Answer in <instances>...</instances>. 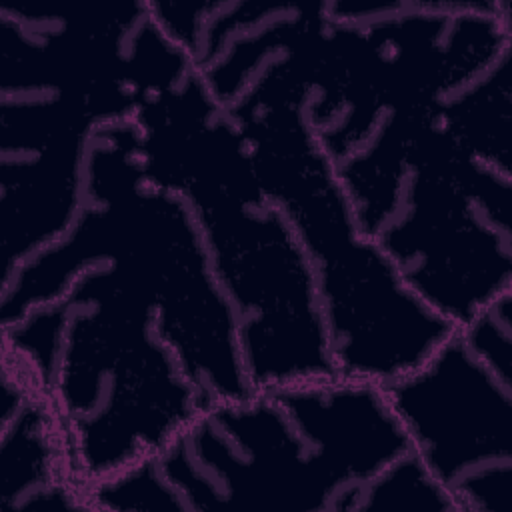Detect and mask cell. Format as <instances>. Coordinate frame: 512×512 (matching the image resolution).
<instances>
[{
    "label": "cell",
    "instance_id": "6da1fadb",
    "mask_svg": "<svg viewBox=\"0 0 512 512\" xmlns=\"http://www.w3.org/2000/svg\"><path fill=\"white\" fill-rule=\"evenodd\" d=\"M132 122L146 178L182 196L196 220L252 390L336 376L310 262L198 70L146 100Z\"/></svg>",
    "mask_w": 512,
    "mask_h": 512
},
{
    "label": "cell",
    "instance_id": "7a4b0ae2",
    "mask_svg": "<svg viewBox=\"0 0 512 512\" xmlns=\"http://www.w3.org/2000/svg\"><path fill=\"white\" fill-rule=\"evenodd\" d=\"M308 92L300 36L256 72L228 112L260 186L310 262L336 374L386 388L420 368L456 328L406 286L378 240L360 228L308 120Z\"/></svg>",
    "mask_w": 512,
    "mask_h": 512
},
{
    "label": "cell",
    "instance_id": "3957f363",
    "mask_svg": "<svg viewBox=\"0 0 512 512\" xmlns=\"http://www.w3.org/2000/svg\"><path fill=\"white\" fill-rule=\"evenodd\" d=\"M2 352L46 398L82 490L158 458L202 408L160 336L152 292L120 264L84 268L58 298L2 326Z\"/></svg>",
    "mask_w": 512,
    "mask_h": 512
},
{
    "label": "cell",
    "instance_id": "277c9868",
    "mask_svg": "<svg viewBox=\"0 0 512 512\" xmlns=\"http://www.w3.org/2000/svg\"><path fill=\"white\" fill-rule=\"evenodd\" d=\"M100 262L120 264L148 286L160 336L176 352L202 406L254 392L232 308L196 220L182 196L146 178L132 120L94 132L84 206L60 240L0 282V326L58 298L78 272Z\"/></svg>",
    "mask_w": 512,
    "mask_h": 512
},
{
    "label": "cell",
    "instance_id": "5b68a950",
    "mask_svg": "<svg viewBox=\"0 0 512 512\" xmlns=\"http://www.w3.org/2000/svg\"><path fill=\"white\" fill-rule=\"evenodd\" d=\"M408 450L386 388L336 374L202 406L158 466L186 512H350Z\"/></svg>",
    "mask_w": 512,
    "mask_h": 512
},
{
    "label": "cell",
    "instance_id": "8992f818",
    "mask_svg": "<svg viewBox=\"0 0 512 512\" xmlns=\"http://www.w3.org/2000/svg\"><path fill=\"white\" fill-rule=\"evenodd\" d=\"M512 174L466 154L440 116L410 144L374 240L406 286L456 330L512 290Z\"/></svg>",
    "mask_w": 512,
    "mask_h": 512
},
{
    "label": "cell",
    "instance_id": "52a82bcc",
    "mask_svg": "<svg viewBox=\"0 0 512 512\" xmlns=\"http://www.w3.org/2000/svg\"><path fill=\"white\" fill-rule=\"evenodd\" d=\"M386 394L410 450L460 512L510 510L512 384L488 370L458 330Z\"/></svg>",
    "mask_w": 512,
    "mask_h": 512
},
{
    "label": "cell",
    "instance_id": "ba28073f",
    "mask_svg": "<svg viewBox=\"0 0 512 512\" xmlns=\"http://www.w3.org/2000/svg\"><path fill=\"white\" fill-rule=\"evenodd\" d=\"M106 124L108 116L76 94L0 92V282L76 222L88 146Z\"/></svg>",
    "mask_w": 512,
    "mask_h": 512
},
{
    "label": "cell",
    "instance_id": "9c48e42d",
    "mask_svg": "<svg viewBox=\"0 0 512 512\" xmlns=\"http://www.w3.org/2000/svg\"><path fill=\"white\" fill-rule=\"evenodd\" d=\"M0 508L86 510L74 482L56 418L34 384L28 398L0 420Z\"/></svg>",
    "mask_w": 512,
    "mask_h": 512
},
{
    "label": "cell",
    "instance_id": "30bf717a",
    "mask_svg": "<svg viewBox=\"0 0 512 512\" xmlns=\"http://www.w3.org/2000/svg\"><path fill=\"white\" fill-rule=\"evenodd\" d=\"M440 124L466 154L512 174V50L442 104Z\"/></svg>",
    "mask_w": 512,
    "mask_h": 512
},
{
    "label": "cell",
    "instance_id": "8fae6325",
    "mask_svg": "<svg viewBox=\"0 0 512 512\" xmlns=\"http://www.w3.org/2000/svg\"><path fill=\"white\" fill-rule=\"evenodd\" d=\"M350 512H460V506L408 450L356 490Z\"/></svg>",
    "mask_w": 512,
    "mask_h": 512
},
{
    "label": "cell",
    "instance_id": "7c38bea8",
    "mask_svg": "<svg viewBox=\"0 0 512 512\" xmlns=\"http://www.w3.org/2000/svg\"><path fill=\"white\" fill-rule=\"evenodd\" d=\"M86 510L186 512L182 498L164 478L158 458L142 460L84 490Z\"/></svg>",
    "mask_w": 512,
    "mask_h": 512
},
{
    "label": "cell",
    "instance_id": "4fadbf2b",
    "mask_svg": "<svg viewBox=\"0 0 512 512\" xmlns=\"http://www.w3.org/2000/svg\"><path fill=\"white\" fill-rule=\"evenodd\" d=\"M458 332L488 370L512 384V290L498 296Z\"/></svg>",
    "mask_w": 512,
    "mask_h": 512
}]
</instances>
